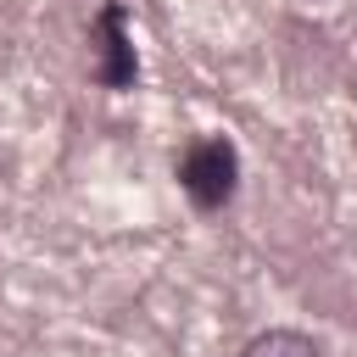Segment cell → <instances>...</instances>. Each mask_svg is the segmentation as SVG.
<instances>
[{"label":"cell","mask_w":357,"mask_h":357,"mask_svg":"<svg viewBox=\"0 0 357 357\" xmlns=\"http://www.w3.org/2000/svg\"><path fill=\"white\" fill-rule=\"evenodd\" d=\"M123 22H128V11L123 6H106L100 17H95V28H100V84L106 89H134V78H139V61H134V39L123 33Z\"/></svg>","instance_id":"2"},{"label":"cell","mask_w":357,"mask_h":357,"mask_svg":"<svg viewBox=\"0 0 357 357\" xmlns=\"http://www.w3.org/2000/svg\"><path fill=\"white\" fill-rule=\"evenodd\" d=\"M178 178H184L190 201L212 212V206H223V201L234 195L240 156H234V145H229V139H201V145H190V151H184V162H178Z\"/></svg>","instance_id":"1"},{"label":"cell","mask_w":357,"mask_h":357,"mask_svg":"<svg viewBox=\"0 0 357 357\" xmlns=\"http://www.w3.org/2000/svg\"><path fill=\"white\" fill-rule=\"evenodd\" d=\"M240 357H318V346H312L307 335H296V329H268V335H257Z\"/></svg>","instance_id":"3"}]
</instances>
